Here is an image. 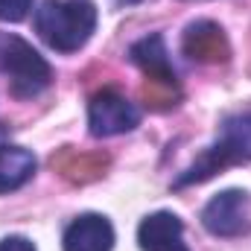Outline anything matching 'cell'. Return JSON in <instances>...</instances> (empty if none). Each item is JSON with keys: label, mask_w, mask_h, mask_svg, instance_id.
I'll use <instances>...</instances> for the list:
<instances>
[{"label": "cell", "mask_w": 251, "mask_h": 251, "mask_svg": "<svg viewBox=\"0 0 251 251\" xmlns=\"http://www.w3.org/2000/svg\"><path fill=\"white\" fill-rule=\"evenodd\" d=\"M201 222L216 237H237L249 228V193L225 190L213 196L201 213Z\"/></svg>", "instance_id": "8992f818"}, {"label": "cell", "mask_w": 251, "mask_h": 251, "mask_svg": "<svg viewBox=\"0 0 251 251\" xmlns=\"http://www.w3.org/2000/svg\"><path fill=\"white\" fill-rule=\"evenodd\" d=\"M114 228L100 213H85L73 219L64 231V251H111Z\"/></svg>", "instance_id": "9c48e42d"}, {"label": "cell", "mask_w": 251, "mask_h": 251, "mask_svg": "<svg viewBox=\"0 0 251 251\" xmlns=\"http://www.w3.org/2000/svg\"><path fill=\"white\" fill-rule=\"evenodd\" d=\"M35 29L47 47L73 53L88 44L97 29V9L91 0H44L35 12Z\"/></svg>", "instance_id": "6da1fadb"}, {"label": "cell", "mask_w": 251, "mask_h": 251, "mask_svg": "<svg viewBox=\"0 0 251 251\" xmlns=\"http://www.w3.org/2000/svg\"><path fill=\"white\" fill-rule=\"evenodd\" d=\"M137 243L143 251H190L184 243L181 219L176 213H167V210H158L140 222Z\"/></svg>", "instance_id": "ba28073f"}, {"label": "cell", "mask_w": 251, "mask_h": 251, "mask_svg": "<svg viewBox=\"0 0 251 251\" xmlns=\"http://www.w3.org/2000/svg\"><path fill=\"white\" fill-rule=\"evenodd\" d=\"M29 9H32V0H0V21L6 24L24 21Z\"/></svg>", "instance_id": "7c38bea8"}, {"label": "cell", "mask_w": 251, "mask_h": 251, "mask_svg": "<svg viewBox=\"0 0 251 251\" xmlns=\"http://www.w3.org/2000/svg\"><path fill=\"white\" fill-rule=\"evenodd\" d=\"M131 62L143 70V102L155 111H167L173 105H178L181 100V85L178 76L173 70V64L167 59V47L161 35H146L137 44H131Z\"/></svg>", "instance_id": "7a4b0ae2"}, {"label": "cell", "mask_w": 251, "mask_h": 251, "mask_svg": "<svg viewBox=\"0 0 251 251\" xmlns=\"http://www.w3.org/2000/svg\"><path fill=\"white\" fill-rule=\"evenodd\" d=\"M35 155L24 146H6L0 143V193L24 187L35 176Z\"/></svg>", "instance_id": "8fae6325"}, {"label": "cell", "mask_w": 251, "mask_h": 251, "mask_svg": "<svg viewBox=\"0 0 251 251\" xmlns=\"http://www.w3.org/2000/svg\"><path fill=\"white\" fill-rule=\"evenodd\" d=\"M126 3H137V0H126Z\"/></svg>", "instance_id": "5bb4252c"}, {"label": "cell", "mask_w": 251, "mask_h": 251, "mask_svg": "<svg viewBox=\"0 0 251 251\" xmlns=\"http://www.w3.org/2000/svg\"><path fill=\"white\" fill-rule=\"evenodd\" d=\"M0 251H35V246L26 237H6L0 243Z\"/></svg>", "instance_id": "4fadbf2b"}, {"label": "cell", "mask_w": 251, "mask_h": 251, "mask_svg": "<svg viewBox=\"0 0 251 251\" xmlns=\"http://www.w3.org/2000/svg\"><path fill=\"white\" fill-rule=\"evenodd\" d=\"M181 50L187 59L199 64H222L231 56L228 35L213 21H193L181 35Z\"/></svg>", "instance_id": "52a82bcc"}, {"label": "cell", "mask_w": 251, "mask_h": 251, "mask_svg": "<svg viewBox=\"0 0 251 251\" xmlns=\"http://www.w3.org/2000/svg\"><path fill=\"white\" fill-rule=\"evenodd\" d=\"M140 120L137 108L126 100L123 94L105 88L100 94L91 97L88 102V126L94 137H111V134H123L131 131Z\"/></svg>", "instance_id": "5b68a950"}, {"label": "cell", "mask_w": 251, "mask_h": 251, "mask_svg": "<svg viewBox=\"0 0 251 251\" xmlns=\"http://www.w3.org/2000/svg\"><path fill=\"white\" fill-rule=\"evenodd\" d=\"M243 161H251V111L228 117L222 126L219 140L196 158V164L176 184L184 187V184H196V181H207L219 170H225L231 164H243Z\"/></svg>", "instance_id": "3957f363"}, {"label": "cell", "mask_w": 251, "mask_h": 251, "mask_svg": "<svg viewBox=\"0 0 251 251\" xmlns=\"http://www.w3.org/2000/svg\"><path fill=\"white\" fill-rule=\"evenodd\" d=\"M53 170H59V176L70 184H91L105 176L108 155L105 152H79L73 146H64L59 155H53Z\"/></svg>", "instance_id": "30bf717a"}, {"label": "cell", "mask_w": 251, "mask_h": 251, "mask_svg": "<svg viewBox=\"0 0 251 251\" xmlns=\"http://www.w3.org/2000/svg\"><path fill=\"white\" fill-rule=\"evenodd\" d=\"M0 70L12 82L15 97H35L50 85V64L44 62L24 38L0 32Z\"/></svg>", "instance_id": "277c9868"}]
</instances>
